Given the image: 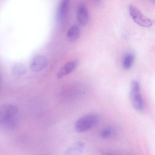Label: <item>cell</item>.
<instances>
[{"label": "cell", "instance_id": "1", "mask_svg": "<svg viewBox=\"0 0 155 155\" xmlns=\"http://www.w3.org/2000/svg\"><path fill=\"white\" fill-rule=\"evenodd\" d=\"M18 109L15 105L6 104L0 108V123L4 127L13 129L18 124L17 114Z\"/></svg>", "mask_w": 155, "mask_h": 155}, {"label": "cell", "instance_id": "2", "mask_svg": "<svg viewBox=\"0 0 155 155\" xmlns=\"http://www.w3.org/2000/svg\"><path fill=\"white\" fill-rule=\"evenodd\" d=\"M99 117L96 114H89L84 116L75 122L74 127L79 133L86 132L94 127L98 123Z\"/></svg>", "mask_w": 155, "mask_h": 155}, {"label": "cell", "instance_id": "3", "mask_svg": "<svg viewBox=\"0 0 155 155\" xmlns=\"http://www.w3.org/2000/svg\"><path fill=\"white\" fill-rule=\"evenodd\" d=\"M130 15L133 20L137 24L142 26L149 27L152 25V21L144 15L135 6L130 5L129 6Z\"/></svg>", "mask_w": 155, "mask_h": 155}, {"label": "cell", "instance_id": "4", "mask_svg": "<svg viewBox=\"0 0 155 155\" xmlns=\"http://www.w3.org/2000/svg\"><path fill=\"white\" fill-rule=\"evenodd\" d=\"M47 63V59L45 56L38 55L33 58L30 63V67L32 71H38L43 70Z\"/></svg>", "mask_w": 155, "mask_h": 155}, {"label": "cell", "instance_id": "5", "mask_svg": "<svg viewBox=\"0 0 155 155\" xmlns=\"http://www.w3.org/2000/svg\"><path fill=\"white\" fill-rule=\"evenodd\" d=\"M85 143L82 141H78L69 146L64 151V155H82Z\"/></svg>", "mask_w": 155, "mask_h": 155}, {"label": "cell", "instance_id": "6", "mask_svg": "<svg viewBox=\"0 0 155 155\" xmlns=\"http://www.w3.org/2000/svg\"><path fill=\"white\" fill-rule=\"evenodd\" d=\"M77 20L81 26L86 25L89 21V16L87 9L82 4L79 5L77 10Z\"/></svg>", "mask_w": 155, "mask_h": 155}, {"label": "cell", "instance_id": "7", "mask_svg": "<svg viewBox=\"0 0 155 155\" xmlns=\"http://www.w3.org/2000/svg\"><path fill=\"white\" fill-rule=\"evenodd\" d=\"M70 1L62 0L60 2L57 9L56 18L59 22H62L67 17L69 8Z\"/></svg>", "mask_w": 155, "mask_h": 155}, {"label": "cell", "instance_id": "8", "mask_svg": "<svg viewBox=\"0 0 155 155\" xmlns=\"http://www.w3.org/2000/svg\"><path fill=\"white\" fill-rule=\"evenodd\" d=\"M78 64L77 60L71 61L65 63L59 70L57 74V78H61L70 74L75 69Z\"/></svg>", "mask_w": 155, "mask_h": 155}, {"label": "cell", "instance_id": "9", "mask_svg": "<svg viewBox=\"0 0 155 155\" xmlns=\"http://www.w3.org/2000/svg\"><path fill=\"white\" fill-rule=\"evenodd\" d=\"M140 90L131 89L130 97L134 107L137 110H143L144 105L142 98L140 94Z\"/></svg>", "mask_w": 155, "mask_h": 155}, {"label": "cell", "instance_id": "10", "mask_svg": "<svg viewBox=\"0 0 155 155\" xmlns=\"http://www.w3.org/2000/svg\"><path fill=\"white\" fill-rule=\"evenodd\" d=\"M80 34L79 27L77 25H74L71 26L68 30L66 35L67 38L70 41L74 42L78 39Z\"/></svg>", "mask_w": 155, "mask_h": 155}, {"label": "cell", "instance_id": "11", "mask_svg": "<svg viewBox=\"0 0 155 155\" xmlns=\"http://www.w3.org/2000/svg\"><path fill=\"white\" fill-rule=\"evenodd\" d=\"M13 74L16 76H21L24 74L26 71L25 65L21 63H17L14 65L12 68Z\"/></svg>", "mask_w": 155, "mask_h": 155}, {"label": "cell", "instance_id": "12", "mask_svg": "<svg viewBox=\"0 0 155 155\" xmlns=\"http://www.w3.org/2000/svg\"><path fill=\"white\" fill-rule=\"evenodd\" d=\"M134 55L131 53L127 54L124 56L123 65L124 68L126 69L130 68L132 66L134 60Z\"/></svg>", "mask_w": 155, "mask_h": 155}, {"label": "cell", "instance_id": "13", "mask_svg": "<svg viewBox=\"0 0 155 155\" xmlns=\"http://www.w3.org/2000/svg\"><path fill=\"white\" fill-rule=\"evenodd\" d=\"M115 134V130L111 127H107L103 129L100 133V136L102 138H108L112 136Z\"/></svg>", "mask_w": 155, "mask_h": 155}, {"label": "cell", "instance_id": "14", "mask_svg": "<svg viewBox=\"0 0 155 155\" xmlns=\"http://www.w3.org/2000/svg\"><path fill=\"white\" fill-rule=\"evenodd\" d=\"M102 155H116L114 154L109 153H105L103 154Z\"/></svg>", "mask_w": 155, "mask_h": 155}]
</instances>
